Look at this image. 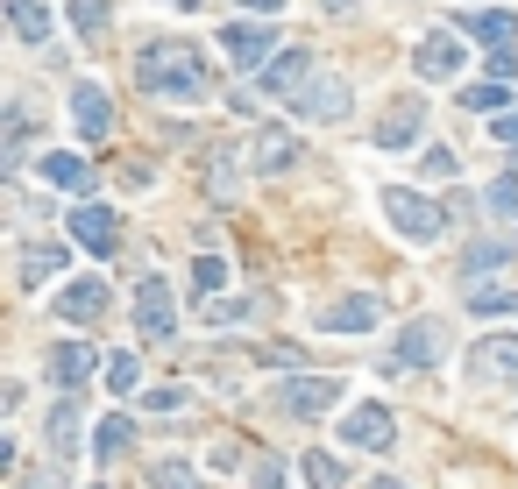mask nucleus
I'll return each mask as SVG.
<instances>
[{"label": "nucleus", "mask_w": 518, "mask_h": 489, "mask_svg": "<svg viewBox=\"0 0 518 489\" xmlns=\"http://www.w3.org/2000/svg\"><path fill=\"white\" fill-rule=\"evenodd\" d=\"M71 121H79L86 142H107V135H114V100L93 86V78H79V86H71Z\"/></svg>", "instance_id": "nucleus-8"}, {"label": "nucleus", "mask_w": 518, "mask_h": 489, "mask_svg": "<svg viewBox=\"0 0 518 489\" xmlns=\"http://www.w3.org/2000/svg\"><path fill=\"white\" fill-rule=\"evenodd\" d=\"M291 156H299V142H291L284 128H263V142H256V171H284Z\"/></svg>", "instance_id": "nucleus-23"}, {"label": "nucleus", "mask_w": 518, "mask_h": 489, "mask_svg": "<svg viewBox=\"0 0 518 489\" xmlns=\"http://www.w3.org/2000/svg\"><path fill=\"white\" fill-rule=\"evenodd\" d=\"M469 362H476V376H483V383H497V376H518V341H483Z\"/></svg>", "instance_id": "nucleus-18"}, {"label": "nucleus", "mask_w": 518, "mask_h": 489, "mask_svg": "<svg viewBox=\"0 0 518 489\" xmlns=\"http://www.w3.org/2000/svg\"><path fill=\"white\" fill-rule=\"evenodd\" d=\"M220 50H228L235 71H256V64H270L277 29H270V22H235V29H220Z\"/></svg>", "instance_id": "nucleus-6"}, {"label": "nucleus", "mask_w": 518, "mask_h": 489, "mask_svg": "<svg viewBox=\"0 0 518 489\" xmlns=\"http://www.w3.org/2000/svg\"><path fill=\"white\" fill-rule=\"evenodd\" d=\"M235 8H256V15H277V8H284V0H235Z\"/></svg>", "instance_id": "nucleus-37"}, {"label": "nucleus", "mask_w": 518, "mask_h": 489, "mask_svg": "<svg viewBox=\"0 0 518 489\" xmlns=\"http://www.w3.org/2000/svg\"><path fill=\"white\" fill-rule=\"evenodd\" d=\"M433 362H440V319H412L405 334H398L391 369H433Z\"/></svg>", "instance_id": "nucleus-11"}, {"label": "nucleus", "mask_w": 518, "mask_h": 489, "mask_svg": "<svg viewBox=\"0 0 518 489\" xmlns=\"http://www.w3.org/2000/svg\"><path fill=\"white\" fill-rule=\"evenodd\" d=\"M64 15H71V22H79L86 36H93V29L107 22V0H71V8H64Z\"/></svg>", "instance_id": "nucleus-31"}, {"label": "nucleus", "mask_w": 518, "mask_h": 489, "mask_svg": "<svg viewBox=\"0 0 518 489\" xmlns=\"http://www.w3.org/2000/svg\"><path fill=\"white\" fill-rule=\"evenodd\" d=\"M57 312H64L71 326H93V319L107 312V284H93V277H86V284H64V291H57Z\"/></svg>", "instance_id": "nucleus-14"}, {"label": "nucleus", "mask_w": 518, "mask_h": 489, "mask_svg": "<svg viewBox=\"0 0 518 489\" xmlns=\"http://www.w3.org/2000/svg\"><path fill=\"white\" fill-rule=\"evenodd\" d=\"M469 312H476V319H504V312H518V291H504V284H476V291H469Z\"/></svg>", "instance_id": "nucleus-22"}, {"label": "nucleus", "mask_w": 518, "mask_h": 489, "mask_svg": "<svg viewBox=\"0 0 518 489\" xmlns=\"http://www.w3.org/2000/svg\"><path fill=\"white\" fill-rule=\"evenodd\" d=\"M384 220H391L405 241H440V227H448V213H440L426 192H412V185H391V192H384Z\"/></svg>", "instance_id": "nucleus-3"}, {"label": "nucleus", "mask_w": 518, "mask_h": 489, "mask_svg": "<svg viewBox=\"0 0 518 489\" xmlns=\"http://www.w3.org/2000/svg\"><path fill=\"white\" fill-rule=\"evenodd\" d=\"M306 71H313V57H306V50H277V57L263 64L256 86H263V93H299V86H306Z\"/></svg>", "instance_id": "nucleus-13"}, {"label": "nucleus", "mask_w": 518, "mask_h": 489, "mask_svg": "<svg viewBox=\"0 0 518 489\" xmlns=\"http://www.w3.org/2000/svg\"><path fill=\"white\" fill-rule=\"evenodd\" d=\"M135 326H142V341H171L178 334V312H171V284L164 277L135 284Z\"/></svg>", "instance_id": "nucleus-4"}, {"label": "nucleus", "mask_w": 518, "mask_h": 489, "mask_svg": "<svg viewBox=\"0 0 518 489\" xmlns=\"http://www.w3.org/2000/svg\"><path fill=\"white\" fill-rule=\"evenodd\" d=\"M50 447H57V454L79 447V412H71V404H57V412H50Z\"/></svg>", "instance_id": "nucleus-26"}, {"label": "nucleus", "mask_w": 518, "mask_h": 489, "mask_svg": "<svg viewBox=\"0 0 518 489\" xmlns=\"http://www.w3.org/2000/svg\"><path fill=\"white\" fill-rule=\"evenodd\" d=\"M490 135H497V142H504V149H518V107H511V114H504V121H497V128H490Z\"/></svg>", "instance_id": "nucleus-36"}, {"label": "nucleus", "mask_w": 518, "mask_h": 489, "mask_svg": "<svg viewBox=\"0 0 518 489\" xmlns=\"http://www.w3.org/2000/svg\"><path fill=\"white\" fill-rule=\"evenodd\" d=\"M171 8H192V0H171Z\"/></svg>", "instance_id": "nucleus-39"}, {"label": "nucleus", "mask_w": 518, "mask_h": 489, "mask_svg": "<svg viewBox=\"0 0 518 489\" xmlns=\"http://www.w3.org/2000/svg\"><path fill=\"white\" fill-rule=\"evenodd\" d=\"M142 404H150V412H185V390H150Z\"/></svg>", "instance_id": "nucleus-34"}, {"label": "nucleus", "mask_w": 518, "mask_h": 489, "mask_svg": "<svg viewBox=\"0 0 518 489\" xmlns=\"http://www.w3.org/2000/svg\"><path fill=\"white\" fill-rule=\"evenodd\" d=\"M249 319V305L242 298H220V305H206V326H242Z\"/></svg>", "instance_id": "nucleus-32"}, {"label": "nucleus", "mask_w": 518, "mask_h": 489, "mask_svg": "<svg viewBox=\"0 0 518 489\" xmlns=\"http://www.w3.org/2000/svg\"><path fill=\"white\" fill-rule=\"evenodd\" d=\"M490 213H511V220H518V185H511V178L490 185Z\"/></svg>", "instance_id": "nucleus-33"}, {"label": "nucleus", "mask_w": 518, "mask_h": 489, "mask_svg": "<svg viewBox=\"0 0 518 489\" xmlns=\"http://www.w3.org/2000/svg\"><path fill=\"white\" fill-rule=\"evenodd\" d=\"M299 475L313 482V489H348V468L327 454V447H313V454H299Z\"/></svg>", "instance_id": "nucleus-19"}, {"label": "nucleus", "mask_w": 518, "mask_h": 489, "mask_svg": "<svg viewBox=\"0 0 518 489\" xmlns=\"http://www.w3.org/2000/svg\"><path fill=\"white\" fill-rule=\"evenodd\" d=\"M150 482H157V489H199L192 461H157V468H150Z\"/></svg>", "instance_id": "nucleus-28"}, {"label": "nucleus", "mask_w": 518, "mask_h": 489, "mask_svg": "<svg viewBox=\"0 0 518 489\" xmlns=\"http://www.w3.org/2000/svg\"><path fill=\"white\" fill-rule=\"evenodd\" d=\"M462 36H476V43L490 50V78H511V71H518V15H511V8H483V15H469Z\"/></svg>", "instance_id": "nucleus-2"}, {"label": "nucleus", "mask_w": 518, "mask_h": 489, "mask_svg": "<svg viewBox=\"0 0 518 489\" xmlns=\"http://www.w3.org/2000/svg\"><path fill=\"white\" fill-rule=\"evenodd\" d=\"M341 440L348 447H391L398 440V419L384 412V404H355V412L341 419Z\"/></svg>", "instance_id": "nucleus-10"}, {"label": "nucleus", "mask_w": 518, "mask_h": 489, "mask_svg": "<svg viewBox=\"0 0 518 489\" xmlns=\"http://www.w3.org/2000/svg\"><path fill=\"white\" fill-rule=\"evenodd\" d=\"M71 241H79V249H93V256H114V241H121V220L107 213V206H71Z\"/></svg>", "instance_id": "nucleus-9"}, {"label": "nucleus", "mask_w": 518, "mask_h": 489, "mask_svg": "<svg viewBox=\"0 0 518 489\" xmlns=\"http://www.w3.org/2000/svg\"><path fill=\"white\" fill-rule=\"evenodd\" d=\"M334 404H341V383H327V376H299V383L277 390L284 419H320V412H334Z\"/></svg>", "instance_id": "nucleus-5"}, {"label": "nucleus", "mask_w": 518, "mask_h": 489, "mask_svg": "<svg viewBox=\"0 0 518 489\" xmlns=\"http://www.w3.org/2000/svg\"><path fill=\"white\" fill-rule=\"evenodd\" d=\"M249 489H284V468H277V461H263V468H256V482H249Z\"/></svg>", "instance_id": "nucleus-35"}, {"label": "nucleus", "mask_w": 518, "mask_h": 489, "mask_svg": "<svg viewBox=\"0 0 518 489\" xmlns=\"http://www.w3.org/2000/svg\"><path fill=\"white\" fill-rule=\"evenodd\" d=\"M64 256L71 249H57V241H29V256H22V284L36 291V284H50L57 270H64Z\"/></svg>", "instance_id": "nucleus-17"}, {"label": "nucleus", "mask_w": 518, "mask_h": 489, "mask_svg": "<svg viewBox=\"0 0 518 489\" xmlns=\"http://www.w3.org/2000/svg\"><path fill=\"white\" fill-rule=\"evenodd\" d=\"M135 376H142V369H135V355H107V390H114V397H128V390H135Z\"/></svg>", "instance_id": "nucleus-29"}, {"label": "nucleus", "mask_w": 518, "mask_h": 489, "mask_svg": "<svg viewBox=\"0 0 518 489\" xmlns=\"http://www.w3.org/2000/svg\"><path fill=\"white\" fill-rule=\"evenodd\" d=\"M511 100V78H490V86H469L462 93V107H476V114H490V107H504Z\"/></svg>", "instance_id": "nucleus-27"}, {"label": "nucleus", "mask_w": 518, "mask_h": 489, "mask_svg": "<svg viewBox=\"0 0 518 489\" xmlns=\"http://www.w3.org/2000/svg\"><path fill=\"white\" fill-rule=\"evenodd\" d=\"M462 36L455 29H433V36H419V50H412V71L419 78H462Z\"/></svg>", "instance_id": "nucleus-7"}, {"label": "nucleus", "mask_w": 518, "mask_h": 489, "mask_svg": "<svg viewBox=\"0 0 518 489\" xmlns=\"http://www.w3.org/2000/svg\"><path fill=\"white\" fill-rule=\"evenodd\" d=\"M15 36L22 43H43L50 36V8H43V0H15Z\"/></svg>", "instance_id": "nucleus-24"}, {"label": "nucleus", "mask_w": 518, "mask_h": 489, "mask_svg": "<svg viewBox=\"0 0 518 489\" xmlns=\"http://www.w3.org/2000/svg\"><path fill=\"white\" fill-rule=\"evenodd\" d=\"M377 319H384V305L369 298V291H355V298H341V305L320 312V334H369Z\"/></svg>", "instance_id": "nucleus-12"}, {"label": "nucleus", "mask_w": 518, "mask_h": 489, "mask_svg": "<svg viewBox=\"0 0 518 489\" xmlns=\"http://www.w3.org/2000/svg\"><path fill=\"white\" fill-rule=\"evenodd\" d=\"M299 114H313V121H341V114H348V86H341V78L299 86Z\"/></svg>", "instance_id": "nucleus-15"}, {"label": "nucleus", "mask_w": 518, "mask_h": 489, "mask_svg": "<svg viewBox=\"0 0 518 489\" xmlns=\"http://www.w3.org/2000/svg\"><path fill=\"white\" fill-rule=\"evenodd\" d=\"M327 8H355V0H327Z\"/></svg>", "instance_id": "nucleus-38"}, {"label": "nucleus", "mask_w": 518, "mask_h": 489, "mask_svg": "<svg viewBox=\"0 0 518 489\" xmlns=\"http://www.w3.org/2000/svg\"><path fill=\"white\" fill-rule=\"evenodd\" d=\"M93 362H100V355H93L86 341H64V348L50 355V376H57L64 390H71V383H86V376H93Z\"/></svg>", "instance_id": "nucleus-16"}, {"label": "nucleus", "mask_w": 518, "mask_h": 489, "mask_svg": "<svg viewBox=\"0 0 518 489\" xmlns=\"http://www.w3.org/2000/svg\"><path fill=\"white\" fill-rule=\"evenodd\" d=\"M135 78H142L150 93H178V100H192V93L206 86V64H199L192 43H150V50H142V64H135Z\"/></svg>", "instance_id": "nucleus-1"}, {"label": "nucleus", "mask_w": 518, "mask_h": 489, "mask_svg": "<svg viewBox=\"0 0 518 489\" xmlns=\"http://www.w3.org/2000/svg\"><path fill=\"white\" fill-rule=\"evenodd\" d=\"M192 284H199V291H220V284H228V263H220V256H199V263H192Z\"/></svg>", "instance_id": "nucleus-30"}, {"label": "nucleus", "mask_w": 518, "mask_h": 489, "mask_svg": "<svg viewBox=\"0 0 518 489\" xmlns=\"http://www.w3.org/2000/svg\"><path fill=\"white\" fill-rule=\"evenodd\" d=\"M36 171H43V185H64V192H86V163H79V156H57V149H50V156L36 163Z\"/></svg>", "instance_id": "nucleus-21"}, {"label": "nucleus", "mask_w": 518, "mask_h": 489, "mask_svg": "<svg viewBox=\"0 0 518 489\" xmlns=\"http://www.w3.org/2000/svg\"><path fill=\"white\" fill-rule=\"evenodd\" d=\"M128 440H135V419H100V433H93V454H100V461H114Z\"/></svg>", "instance_id": "nucleus-25"}, {"label": "nucleus", "mask_w": 518, "mask_h": 489, "mask_svg": "<svg viewBox=\"0 0 518 489\" xmlns=\"http://www.w3.org/2000/svg\"><path fill=\"white\" fill-rule=\"evenodd\" d=\"M419 114H426L419 100L391 107V121H384V135H377V142H384V149H405V142H419Z\"/></svg>", "instance_id": "nucleus-20"}]
</instances>
